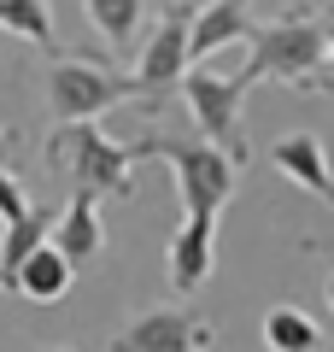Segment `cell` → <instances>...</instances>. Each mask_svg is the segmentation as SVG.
I'll return each mask as SVG.
<instances>
[{
    "instance_id": "6da1fadb",
    "label": "cell",
    "mask_w": 334,
    "mask_h": 352,
    "mask_svg": "<svg viewBox=\"0 0 334 352\" xmlns=\"http://www.w3.org/2000/svg\"><path fill=\"white\" fill-rule=\"evenodd\" d=\"M329 59H334V30L329 12L311 18V12H287L270 18V24L252 30L247 41V76L252 82H287L293 94H322L329 82Z\"/></svg>"
},
{
    "instance_id": "7a4b0ae2",
    "label": "cell",
    "mask_w": 334,
    "mask_h": 352,
    "mask_svg": "<svg viewBox=\"0 0 334 352\" xmlns=\"http://www.w3.org/2000/svg\"><path fill=\"white\" fill-rule=\"evenodd\" d=\"M135 159H164L176 170V194H182V212H199V217H217L223 206L235 200V182L247 164L235 159L229 147H217L211 135H164V129H153V135H141Z\"/></svg>"
},
{
    "instance_id": "3957f363",
    "label": "cell",
    "mask_w": 334,
    "mask_h": 352,
    "mask_svg": "<svg viewBox=\"0 0 334 352\" xmlns=\"http://www.w3.org/2000/svg\"><path fill=\"white\" fill-rule=\"evenodd\" d=\"M47 164L71 182V188H88L100 200H129L135 194V153L118 147L94 118H76V124H59L47 135Z\"/></svg>"
},
{
    "instance_id": "277c9868",
    "label": "cell",
    "mask_w": 334,
    "mask_h": 352,
    "mask_svg": "<svg viewBox=\"0 0 334 352\" xmlns=\"http://www.w3.org/2000/svg\"><path fill=\"white\" fill-rule=\"evenodd\" d=\"M141 100L135 71H118V65L94 59V53H53L47 65V106L53 124H76V118H100L111 106Z\"/></svg>"
},
{
    "instance_id": "5b68a950",
    "label": "cell",
    "mask_w": 334,
    "mask_h": 352,
    "mask_svg": "<svg viewBox=\"0 0 334 352\" xmlns=\"http://www.w3.org/2000/svg\"><path fill=\"white\" fill-rule=\"evenodd\" d=\"M194 0H170L153 24V36L141 41L135 53V88H141V106H164L170 94H182L188 71H194Z\"/></svg>"
},
{
    "instance_id": "8992f818",
    "label": "cell",
    "mask_w": 334,
    "mask_h": 352,
    "mask_svg": "<svg viewBox=\"0 0 334 352\" xmlns=\"http://www.w3.org/2000/svg\"><path fill=\"white\" fill-rule=\"evenodd\" d=\"M247 88H252V76H247V71H241V76H217V71H205V59H199L194 71H188V82H182V100H188V112H194L199 135H211L217 147H229L241 164H252L247 124H241Z\"/></svg>"
},
{
    "instance_id": "52a82bcc",
    "label": "cell",
    "mask_w": 334,
    "mask_h": 352,
    "mask_svg": "<svg viewBox=\"0 0 334 352\" xmlns=\"http://www.w3.org/2000/svg\"><path fill=\"white\" fill-rule=\"evenodd\" d=\"M217 329L182 300H164V305H147L135 311L118 335L106 340V352H211Z\"/></svg>"
},
{
    "instance_id": "ba28073f",
    "label": "cell",
    "mask_w": 334,
    "mask_h": 352,
    "mask_svg": "<svg viewBox=\"0 0 334 352\" xmlns=\"http://www.w3.org/2000/svg\"><path fill=\"white\" fill-rule=\"evenodd\" d=\"M211 264H217V217H199V212H182L170 235V252H164V270H170V294L188 300V294L205 288Z\"/></svg>"
},
{
    "instance_id": "9c48e42d",
    "label": "cell",
    "mask_w": 334,
    "mask_h": 352,
    "mask_svg": "<svg viewBox=\"0 0 334 352\" xmlns=\"http://www.w3.org/2000/svg\"><path fill=\"white\" fill-rule=\"evenodd\" d=\"M258 18H252V0H205L194 12V59H211L217 47H247Z\"/></svg>"
},
{
    "instance_id": "30bf717a",
    "label": "cell",
    "mask_w": 334,
    "mask_h": 352,
    "mask_svg": "<svg viewBox=\"0 0 334 352\" xmlns=\"http://www.w3.org/2000/svg\"><path fill=\"white\" fill-rule=\"evenodd\" d=\"M53 241H59V252H71V264H94L100 252H106V229H100V194L71 188V200H65L59 223H53Z\"/></svg>"
},
{
    "instance_id": "8fae6325",
    "label": "cell",
    "mask_w": 334,
    "mask_h": 352,
    "mask_svg": "<svg viewBox=\"0 0 334 352\" xmlns=\"http://www.w3.org/2000/svg\"><path fill=\"white\" fill-rule=\"evenodd\" d=\"M71 282H76L71 252H59V241H47V247H36L24 264H18L12 294H24V300H36V305H53V300L71 294Z\"/></svg>"
},
{
    "instance_id": "7c38bea8",
    "label": "cell",
    "mask_w": 334,
    "mask_h": 352,
    "mask_svg": "<svg viewBox=\"0 0 334 352\" xmlns=\"http://www.w3.org/2000/svg\"><path fill=\"white\" fill-rule=\"evenodd\" d=\"M270 164L287 176V182H299L305 194H317V200H329V188H334V170H329V153H322V141L317 135H287V141H276L270 147Z\"/></svg>"
},
{
    "instance_id": "4fadbf2b",
    "label": "cell",
    "mask_w": 334,
    "mask_h": 352,
    "mask_svg": "<svg viewBox=\"0 0 334 352\" xmlns=\"http://www.w3.org/2000/svg\"><path fill=\"white\" fill-rule=\"evenodd\" d=\"M53 223H59V212H41V206L30 217H18V223H6V235H0V288H6V294H12L18 264H24L36 247L53 241Z\"/></svg>"
},
{
    "instance_id": "5bb4252c",
    "label": "cell",
    "mask_w": 334,
    "mask_h": 352,
    "mask_svg": "<svg viewBox=\"0 0 334 352\" xmlns=\"http://www.w3.org/2000/svg\"><path fill=\"white\" fill-rule=\"evenodd\" d=\"M264 346L270 352H322V323L305 305H270L264 311Z\"/></svg>"
},
{
    "instance_id": "9a60e30c",
    "label": "cell",
    "mask_w": 334,
    "mask_h": 352,
    "mask_svg": "<svg viewBox=\"0 0 334 352\" xmlns=\"http://www.w3.org/2000/svg\"><path fill=\"white\" fill-rule=\"evenodd\" d=\"M0 30H12L18 41L41 53H59V18H53V0H0Z\"/></svg>"
},
{
    "instance_id": "2e32d148",
    "label": "cell",
    "mask_w": 334,
    "mask_h": 352,
    "mask_svg": "<svg viewBox=\"0 0 334 352\" xmlns=\"http://www.w3.org/2000/svg\"><path fill=\"white\" fill-rule=\"evenodd\" d=\"M82 6H88V18H94V30L106 36L111 53H129V41L147 24V0H82Z\"/></svg>"
},
{
    "instance_id": "e0dca14e",
    "label": "cell",
    "mask_w": 334,
    "mask_h": 352,
    "mask_svg": "<svg viewBox=\"0 0 334 352\" xmlns=\"http://www.w3.org/2000/svg\"><path fill=\"white\" fill-rule=\"evenodd\" d=\"M36 206H30V194H24V182L12 176V164H0V229L6 223H18V217H30Z\"/></svg>"
},
{
    "instance_id": "ac0fdd59",
    "label": "cell",
    "mask_w": 334,
    "mask_h": 352,
    "mask_svg": "<svg viewBox=\"0 0 334 352\" xmlns=\"http://www.w3.org/2000/svg\"><path fill=\"white\" fill-rule=\"evenodd\" d=\"M18 153H24V135H18V129H6V124H0V164H12Z\"/></svg>"
},
{
    "instance_id": "d6986e66",
    "label": "cell",
    "mask_w": 334,
    "mask_h": 352,
    "mask_svg": "<svg viewBox=\"0 0 334 352\" xmlns=\"http://www.w3.org/2000/svg\"><path fill=\"white\" fill-rule=\"evenodd\" d=\"M329 305H334V276H329Z\"/></svg>"
},
{
    "instance_id": "ffe728a7",
    "label": "cell",
    "mask_w": 334,
    "mask_h": 352,
    "mask_svg": "<svg viewBox=\"0 0 334 352\" xmlns=\"http://www.w3.org/2000/svg\"><path fill=\"white\" fill-rule=\"evenodd\" d=\"M329 206H334V188H329Z\"/></svg>"
}]
</instances>
